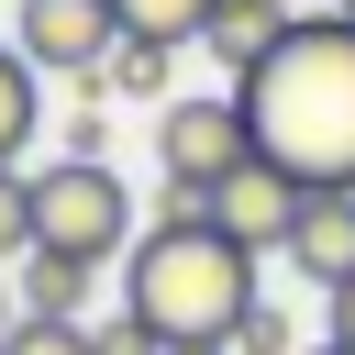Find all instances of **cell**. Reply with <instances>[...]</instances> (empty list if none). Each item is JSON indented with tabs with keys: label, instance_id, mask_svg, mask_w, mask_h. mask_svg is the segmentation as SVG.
I'll use <instances>...</instances> for the list:
<instances>
[{
	"label": "cell",
	"instance_id": "obj_1",
	"mask_svg": "<svg viewBox=\"0 0 355 355\" xmlns=\"http://www.w3.org/2000/svg\"><path fill=\"white\" fill-rule=\"evenodd\" d=\"M255 155H277L300 189H355V11H300L288 44L244 78Z\"/></svg>",
	"mask_w": 355,
	"mask_h": 355
},
{
	"label": "cell",
	"instance_id": "obj_2",
	"mask_svg": "<svg viewBox=\"0 0 355 355\" xmlns=\"http://www.w3.org/2000/svg\"><path fill=\"white\" fill-rule=\"evenodd\" d=\"M122 311L155 322V344H233V322L255 311V255L211 222H155V233H133Z\"/></svg>",
	"mask_w": 355,
	"mask_h": 355
},
{
	"label": "cell",
	"instance_id": "obj_3",
	"mask_svg": "<svg viewBox=\"0 0 355 355\" xmlns=\"http://www.w3.org/2000/svg\"><path fill=\"white\" fill-rule=\"evenodd\" d=\"M122 244H133V189H122V166H100V155H55V166H33V255L111 266Z\"/></svg>",
	"mask_w": 355,
	"mask_h": 355
},
{
	"label": "cell",
	"instance_id": "obj_4",
	"mask_svg": "<svg viewBox=\"0 0 355 355\" xmlns=\"http://www.w3.org/2000/svg\"><path fill=\"white\" fill-rule=\"evenodd\" d=\"M244 155H255L244 89H189V100H166V111H155V178H178V189H200V200H211V178H233Z\"/></svg>",
	"mask_w": 355,
	"mask_h": 355
},
{
	"label": "cell",
	"instance_id": "obj_5",
	"mask_svg": "<svg viewBox=\"0 0 355 355\" xmlns=\"http://www.w3.org/2000/svg\"><path fill=\"white\" fill-rule=\"evenodd\" d=\"M300 200H311V189H300L277 155H244L233 178H211L200 222H211V233H233L244 255H288V222H300Z\"/></svg>",
	"mask_w": 355,
	"mask_h": 355
},
{
	"label": "cell",
	"instance_id": "obj_6",
	"mask_svg": "<svg viewBox=\"0 0 355 355\" xmlns=\"http://www.w3.org/2000/svg\"><path fill=\"white\" fill-rule=\"evenodd\" d=\"M11 44L44 67V78H100V55L122 44V11L111 0H11Z\"/></svg>",
	"mask_w": 355,
	"mask_h": 355
},
{
	"label": "cell",
	"instance_id": "obj_7",
	"mask_svg": "<svg viewBox=\"0 0 355 355\" xmlns=\"http://www.w3.org/2000/svg\"><path fill=\"white\" fill-rule=\"evenodd\" d=\"M288 266H300L322 300L355 277V189H311V200H300V222H288Z\"/></svg>",
	"mask_w": 355,
	"mask_h": 355
},
{
	"label": "cell",
	"instance_id": "obj_8",
	"mask_svg": "<svg viewBox=\"0 0 355 355\" xmlns=\"http://www.w3.org/2000/svg\"><path fill=\"white\" fill-rule=\"evenodd\" d=\"M288 22H300V0H211V33H200V44H211V55H222V78L244 89V78L288 44Z\"/></svg>",
	"mask_w": 355,
	"mask_h": 355
},
{
	"label": "cell",
	"instance_id": "obj_9",
	"mask_svg": "<svg viewBox=\"0 0 355 355\" xmlns=\"http://www.w3.org/2000/svg\"><path fill=\"white\" fill-rule=\"evenodd\" d=\"M89 288H100V266H78V255H22V311H33V322H78Z\"/></svg>",
	"mask_w": 355,
	"mask_h": 355
},
{
	"label": "cell",
	"instance_id": "obj_10",
	"mask_svg": "<svg viewBox=\"0 0 355 355\" xmlns=\"http://www.w3.org/2000/svg\"><path fill=\"white\" fill-rule=\"evenodd\" d=\"M33 122H44V67H33L22 44H0V166H22Z\"/></svg>",
	"mask_w": 355,
	"mask_h": 355
},
{
	"label": "cell",
	"instance_id": "obj_11",
	"mask_svg": "<svg viewBox=\"0 0 355 355\" xmlns=\"http://www.w3.org/2000/svg\"><path fill=\"white\" fill-rule=\"evenodd\" d=\"M166 67H178L166 44H144V33H122V44L100 55V78H89V100H155V89H166Z\"/></svg>",
	"mask_w": 355,
	"mask_h": 355
},
{
	"label": "cell",
	"instance_id": "obj_12",
	"mask_svg": "<svg viewBox=\"0 0 355 355\" xmlns=\"http://www.w3.org/2000/svg\"><path fill=\"white\" fill-rule=\"evenodd\" d=\"M111 11H122V33H144V44H166V55L211 33V0H111Z\"/></svg>",
	"mask_w": 355,
	"mask_h": 355
},
{
	"label": "cell",
	"instance_id": "obj_13",
	"mask_svg": "<svg viewBox=\"0 0 355 355\" xmlns=\"http://www.w3.org/2000/svg\"><path fill=\"white\" fill-rule=\"evenodd\" d=\"M33 255V166H0V266Z\"/></svg>",
	"mask_w": 355,
	"mask_h": 355
},
{
	"label": "cell",
	"instance_id": "obj_14",
	"mask_svg": "<svg viewBox=\"0 0 355 355\" xmlns=\"http://www.w3.org/2000/svg\"><path fill=\"white\" fill-rule=\"evenodd\" d=\"M0 355H100V344H89V322H33V311H22V322L0 333Z\"/></svg>",
	"mask_w": 355,
	"mask_h": 355
},
{
	"label": "cell",
	"instance_id": "obj_15",
	"mask_svg": "<svg viewBox=\"0 0 355 355\" xmlns=\"http://www.w3.org/2000/svg\"><path fill=\"white\" fill-rule=\"evenodd\" d=\"M233 355H300V333H288V311H277V300H255V311L233 322Z\"/></svg>",
	"mask_w": 355,
	"mask_h": 355
},
{
	"label": "cell",
	"instance_id": "obj_16",
	"mask_svg": "<svg viewBox=\"0 0 355 355\" xmlns=\"http://www.w3.org/2000/svg\"><path fill=\"white\" fill-rule=\"evenodd\" d=\"M89 344H100V355H166V344H155V322H133V311L89 322Z\"/></svg>",
	"mask_w": 355,
	"mask_h": 355
},
{
	"label": "cell",
	"instance_id": "obj_17",
	"mask_svg": "<svg viewBox=\"0 0 355 355\" xmlns=\"http://www.w3.org/2000/svg\"><path fill=\"white\" fill-rule=\"evenodd\" d=\"M322 333H333V344H344V355H355V277H344V288H333V322H322Z\"/></svg>",
	"mask_w": 355,
	"mask_h": 355
},
{
	"label": "cell",
	"instance_id": "obj_18",
	"mask_svg": "<svg viewBox=\"0 0 355 355\" xmlns=\"http://www.w3.org/2000/svg\"><path fill=\"white\" fill-rule=\"evenodd\" d=\"M166 355H233V344H166Z\"/></svg>",
	"mask_w": 355,
	"mask_h": 355
},
{
	"label": "cell",
	"instance_id": "obj_19",
	"mask_svg": "<svg viewBox=\"0 0 355 355\" xmlns=\"http://www.w3.org/2000/svg\"><path fill=\"white\" fill-rule=\"evenodd\" d=\"M11 322H22V311H11V288H0V333H11Z\"/></svg>",
	"mask_w": 355,
	"mask_h": 355
},
{
	"label": "cell",
	"instance_id": "obj_20",
	"mask_svg": "<svg viewBox=\"0 0 355 355\" xmlns=\"http://www.w3.org/2000/svg\"><path fill=\"white\" fill-rule=\"evenodd\" d=\"M311 355H344V344H333V333H322V344H311Z\"/></svg>",
	"mask_w": 355,
	"mask_h": 355
},
{
	"label": "cell",
	"instance_id": "obj_21",
	"mask_svg": "<svg viewBox=\"0 0 355 355\" xmlns=\"http://www.w3.org/2000/svg\"><path fill=\"white\" fill-rule=\"evenodd\" d=\"M322 11H355V0H322Z\"/></svg>",
	"mask_w": 355,
	"mask_h": 355
}]
</instances>
